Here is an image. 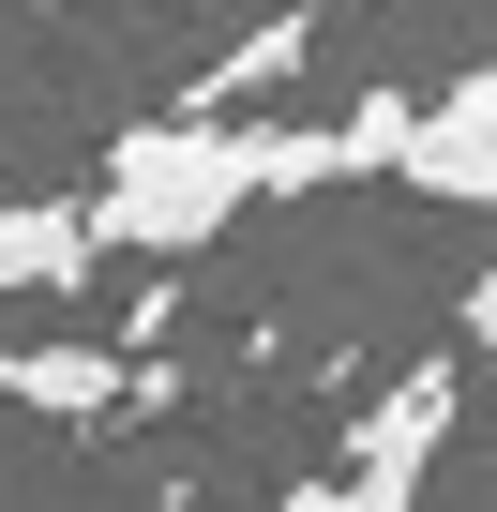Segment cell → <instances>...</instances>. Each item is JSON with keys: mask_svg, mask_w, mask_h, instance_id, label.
<instances>
[{"mask_svg": "<svg viewBox=\"0 0 497 512\" xmlns=\"http://www.w3.org/2000/svg\"><path fill=\"white\" fill-rule=\"evenodd\" d=\"M257 196H272V121L257 106H166L106 151L91 226H106V256H211Z\"/></svg>", "mask_w": 497, "mask_h": 512, "instance_id": "obj_1", "label": "cell"}, {"mask_svg": "<svg viewBox=\"0 0 497 512\" xmlns=\"http://www.w3.org/2000/svg\"><path fill=\"white\" fill-rule=\"evenodd\" d=\"M452 407H467V347H437V362H407L362 422H347V452H332V482H347V512H422V467H437V437H452Z\"/></svg>", "mask_w": 497, "mask_h": 512, "instance_id": "obj_2", "label": "cell"}, {"mask_svg": "<svg viewBox=\"0 0 497 512\" xmlns=\"http://www.w3.org/2000/svg\"><path fill=\"white\" fill-rule=\"evenodd\" d=\"M407 196L437 211H497V61L452 76V91H407V151H392Z\"/></svg>", "mask_w": 497, "mask_h": 512, "instance_id": "obj_3", "label": "cell"}, {"mask_svg": "<svg viewBox=\"0 0 497 512\" xmlns=\"http://www.w3.org/2000/svg\"><path fill=\"white\" fill-rule=\"evenodd\" d=\"M91 272H106L91 196H16V211H0V302H61V287H91Z\"/></svg>", "mask_w": 497, "mask_h": 512, "instance_id": "obj_4", "label": "cell"}, {"mask_svg": "<svg viewBox=\"0 0 497 512\" xmlns=\"http://www.w3.org/2000/svg\"><path fill=\"white\" fill-rule=\"evenodd\" d=\"M0 392L46 407V422H106V407L136 392V362H121V347H0Z\"/></svg>", "mask_w": 497, "mask_h": 512, "instance_id": "obj_5", "label": "cell"}, {"mask_svg": "<svg viewBox=\"0 0 497 512\" xmlns=\"http://www.w3.org/2000/svg\"><path fill=\"white\" fill-rule=\"evenodd\" d=\"M452 347H467V362H497V256H482V272H467V302H452Z\"/></svg>", "mask_w": 497, "mask_h": 512, "instance_id": "obj_6", "label": "cell"}]
</instances>
